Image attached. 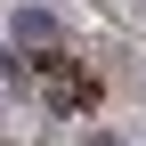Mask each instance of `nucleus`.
<instances>
[{
	"mask_svg": "<svg viewBox=\"0 0 146 146\" xmlns=\"http://www.w3.org/2000/svg\"><path fill=\"white\" fill-rule=\"evenodd\" d=\"M33 81H41L49 114H81V106L98 98V81H89V73H81V65L65 57V49H49V57H33Z\"/></svg>",
	"mask_w": 146,
	"mask_h": 146,
	"instance_id": "1",
	"label": "nucleus"
},
{
	"mask_svg": "<svg viewBox=\"0 0 146 146\" xmlns=\"http://www.w3.org/2000/svg\"><path fill=\"white\" fill-rule=\"evenodd\" d=\"M8 41L49 57V49H57V16H49V8H16V16H8Z\"/></svg>",
	"mask_w": 146,
	"mask_h": 146,
	"instance_id": "2",
	"label": "nucleus"
},
{
	"mask_svg": "<svg viewBox=\"0 0 146 146\" xmlns=\"http://www.w3.org/2000/svg\"><path fill=\"white\" fill-rule=\"evenodd\" d=\"M81 146H122V138H106V130H89V138H81Z\"/></svg>",
	"mask_w": 146,
	"mask_h": 146,
	"instance_id": "3",
	"label": "nucleus"
}]
</instances>
